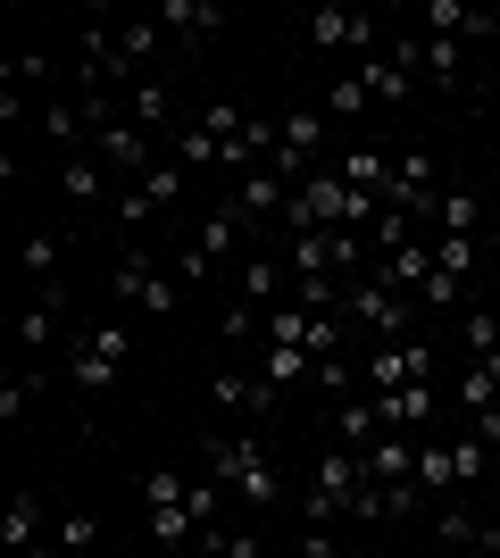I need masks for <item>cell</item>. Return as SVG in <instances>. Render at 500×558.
Here are the masks:
<instances>
[{
  "label": "cell",
  "instance_id": "cell-1",
  "mask_svg": "<svg viewBox=\"0 0 500 558\" xmlns=\"http://www.w3.org/2000/svg\"><path fill=\"white\" fill-rule=\"evenodd\" d=\"M401 384H434V342H376L358 359V392L367 400L401 392Z\"/></svg>",
  "mask_w": 500,
  "mask_h": 558
},
{
  "label": "cell",
  "instance_id": "cell-2",
  "mask_svg": "<svg viewBox=\"0 0 500 558\" xmlns=\"http://www.w3.org/2000/svg\"><path fill=\"white\" fill-rule=\"evenodd\" d=\"M109 292H118L125 308H150V317H175V301H184V283L167 276L150 251H125L118 267H109Z\"/></svg>",
  "mask_w": 500,
  "mask_h": 558
},
{
  "label": "cell",
  "instance_id": "cell-3",
  "mask_svg": "<svg viewBox=\"0 0 500 558\" xmlns=\"http://www.w3.org/2000/svg\"><path fill=\"white\" fill-rule=\"evenodd\" d=\"M342 317H351V326H367L376 342H408V292H392L383 276H358L351 301H342Z\"/></svg>",
  "mask_w": 500,
  "mask_h": 558
},
{
  "label": "cell",
  "instance_id": "cell-4",
  "mask_svg": "<svg viewBox=\"0 0 500 558\" xmlns=\"http://www.w3.org/2000/svg\"><path fill=\"white\" fill-rule=\"evenodd\" d=\"M93 159H100V167H125V175L143 184L150 167L167 159V142H159V134H143L134 117H109V125H100V134H93Z\"/></svg>",
  "mask_w": 500,
  "mask_h": 558
},
{
  "label": "cell",
  "instance_id": "cell-5",
  "mask_svg": "<svg viewBox=\"0 0 500 558\" xmlns=\"http://www.w3.org/2000/svg\"><path fill=\"white\" fill-rule=\"evenodd\" d=\"M209 400H217V417H242V425H267L276 417V384H267L259 367H217V384H209Z\"/></svg>",
  "mask_w": 500,
  "mask_h": 558
},
{
  "label": "cell",
  "instance_id": "cell-6",
  "mask_svg": "<svg viewBox=\"0 0 500 558\" xmlns=\"http://www.w3.org/2000/svg\"><path fill=\"white\" fill-rule=\"evenodd\" d=\"M175 201H184V167L159 159L143 184H125V192H118V226H150V217H167Z\"/></svg>",
  "mask_w": 500,
  "mask_h": 558
},
{
  "label": "cell",
  "instance_id": "cell-7",
  "mask_svg": "<svg viewBox=\"0 0 500 558\" xmlns=\"http://www.w3.org/2000/svg\"><path fill=\"white\" fill-rule=\"evenodd\" d=\"M326 142H333V117L317 109H284L276 117V159H292V167H326Z\"/></svg>",
  "mask_w": 500,
  "mask_h": 558
},
{
  "label": "cell",
  "instance_id": "cell-8",
  "mask_svg": "<svg viewBox=\"0 0 500 558\" xmlns=\"http://www.w3.org/2000/svg\"><path fill=\"white\" fill-rule=\"evenodd\" d=\"M200 459H209V475L225 492L242 484V475H251V466H267V434L259 425H234V434H209V442H200Z\"/></svg>",
  "mask_w": 500,
  "mask_h": 558
},
{
  "label": "cell",
  "instance_id": "cell-9",
  "mask_svg": "<svg viewBox=\"0 0 500 558\" xmlns=\"http://www.w3.org/2000/svg\"><path fill=\"white\" fill-rule=\"evenodd\" d=\"M242 233H251V217H242L234 201H225V209H209L200 226H192V251L209 258L217 276H234V251H242Z\"/></svg>",
  "mask_w": 500,
  "mask_h": 558
},
{
  "label": "cell",
  "instance_id": "cell-10",
  "mask_svg": "<svg viewBox=\"0 0 500 558\" xmlns=\"http://www.w3.org/2000/svg\"><path fill=\"white\" fill-rule=\"evenodd\" d=\"M417 442H426V434H383V442H367L358 450L367 484H417Z\"/></svg>",
  "mask_w": 500,
  "mask_h": 558
},
{
  "label": "cell",
  "instance_id": "cell-11",
  "mask_svg": "<svg viewBox=\"0 0 500 558\" xmlns=\"http://www.w3.org/2000/svg\"><path fill=\"white\" fill-rule=\"evenodd\" d=\"M367 43H376L367 9H317L309 17V50H367Z\"/></svg>",
  "mask_w": 500,
  "mask_h": 558
},
{
  "label": "cell",
  "instance_id": "cell-12",
  "mask_svg": "<svg viewBox=\"0 0 500 558\" xmlns=\"http://www.w3.org/2000/svg\"><path fill=\"white\" fill-rule=\"evenodd\" d=\"M0 542H9V550H34V542H50V500H42V492H17V500L0 509Z\"/></svg>",
  "mask_w": 500,
  "mask_h": 558
},
{
  "label": "cell",
  "instance_id": "cell-13",
  "mask_svg": "<svg viewBox=\"0 0 500 558\" xmlns=\"http://www.w3.org/2000/svg\"><path fill=\"white\" fill-rule=\"evenodd\" d=\"M50 342H59V292H25V308H17V350H25V359H42Z\"/></svg>",
  "mask_w": 500,
  "mask_h": 558
},
{
  "label": "cell",
  "instance_id": "cell-14",
  "mask_svg": "<svg viewBox=\"0 0 500 558\" xmlns=\"http://www.w3.org/2000/svg\"><path fill=\"white\" fill-rule=\"evenodd\" d=\"M125 117H134L143 134H159V142H167V125H175V93H167L159 75H143V84L125 93Z\"/></svg>",
  "mask_w": 500,
  "mask_h": 558
},
{
  "label": "cell",
  "instance_id": "cell-15",
  "mask_svg": "<svg viewBox=\"0 0 500 558\" xmlns=\"http://www.w3.org/2000/svg\"><path fill=\"white\" fill-rule=\"evenodd\" d=\"M333 442H342V450H367V442H383V417H376V400H367V392H351L342 409H333Z\"/></svg>",
  "mask_w": 500,
  "mask_h": 558
},
{
  "label": "cell",
  "instance_id": "cell-16",
  "mask_svg": "<svg viewBox=\"0 0 500 558\" xmlns=\"http://www.w3.org/2000/svg\"><path fill=\"white\" fill-rule=\"evenodd\" d=\"M417 75H434V84H467V43H451V34H417Z\"/></svg>",
  "mask_w": 500,
  "mask_h": 558
},
{
  "label": "cell",
  "instance_id": "cell-17",
  "mask_svg": "<svg viewBox=\"0 0 500 558\" xmlns=\"http://www.w3.org/2000/svg\"><path fill=\"white\" fill-rule=\"evenodd\" d=\"M358 84H367V100H408V93H417V68L392 59V50H376V59L358 68Z\"/></svg>",
  "mask_w": 500,
  "mask_h": 558
},
{
  "label": "cell",
  "instance_id": "cell-18",
  "mask_svg": "<svg viewBox=\"0 0 500 558\" xmlns=\"http://www.w3.org/2000/svg\"><path fill=\"white\" fill-rule=\"evenodd\" d=\"M59 233H25V251H17V267H25V292H59Z\"/></svg>",
  "mask_w": 500,
  "mask_h": 558
},
{
  "label": "cell",
  "instance_id": "cell-19",
  "mask_svg": "<svg viewBox=\"0 0 500 558\" xmlns=\"http://www.w3.org/2000/svg\"><path fill=\"white\" fill-rule=\"evenodd\" d=\"M251 367H259L267 384H276V392H292V384H309V367H317V359H309L301 342H267L259 359H251Z\"/></svg>",
  "mask_w": 500,
  "mask_h": 558
},
{
  "label": "cell",
  "instance_id": "cell-20",
  "mask_svg": "<svg viewBox=\"0 0 500 558\" xmlns=\"http://www.w3.org/2000/svg\"><path fill=\"white\" fill-rule=\"evenodd\" d=\"M417 484H426V492H442V500L459 492V466H451V434H426V442H417Z\"/></svg>",
  "mask_w": 500,
  "mask_h": 558
},
{
  "label": "cell",
  "instance_id": "cell-21",
  "mask_svg": "<svg viewBox=\"0 0 500 558\" xmlns=\"http://www.w3.org/2000/svg\"><path fill=\"white\" fill-rule=\"evenodd\" d=\"M459 409H467V417H476V409H492V400H500V350H484V359H476V367H467V375H459Z\"/></svg>",
  "mask_w": 500,
  "mask_h": 558
},
{
  "label": "cell",
  "instance_id": "cell-22",
  "mask_svg": "<svg viewBox=\"0 0 500 558\" xmlns=\"http://www.w3.org/2000/svg\"><path fill=\"white\" fill-rule=\"evenodd\" d=\"M476 217H484V192L442 184V201H434V233H476Z\"/></svg>",
  "mask_w": 500,
  "mask_h": 558
},
{
  "label": "cell",
  "instance_id": "cell-23",
  "mask_svg": "<svg viewBox=\"0 0 500 558\" xmlns=\"http://www.w3.org/2000/svg\"><path fill=\"white\" fill-rule=\"evenodd\" d=\"M392 159H401V150H351V159H342V175H351V192H392Z\"/></svg>",
  "mask_w": 500,
  "mask_h": 558
},
{
  "label": "cell",
  "instance_id": "cell-24",
  "mask_svg": "<svg viewBox=\"0 0 500 558\" xmlns=\"http://www.w3.org/2000/svg\"><path fill=\"white\" fill-rule=\"evenodd\" d=\"M434 534L451 542V550H476V534H484V517H476V509H467V500H459V492H451V500H442V509H434Z\"/></svg>",
  "mask_w": 500,
  "mask_h": 558
},
{
  "label": "cell",
  "instance_id": "cell-25",
  "mask_svg": "<svg viewBox=\"0 0 500 558\" xmlns=\"http://www.w3.org/2000/svg\"><path fill=\"white\" fill-rule=\"evenodd\" d=\"M317 109H326L333 125H358V117H367V84H358V68H351V75H333V84H326V100H317Z\"/></svg>",
  "mask_w": 500,
  "mask_h": 558
},
{
  "label": "cell",
  "instance_id": "cell-26",
  "mask_svg": "<svg viewBox=\"0 0 500 558\" xmlns=\"http://www.w3.org/2000/svg\"><path fill=\"white\" fill-rule=\"evenodd\" d=\"M492 459H500L492 442H476V434H451V466H459V492H476L484 475H492Z\"/></svg>",
  "mask_w": 500,
  "mask_h": 558
},
{
  "label": "cell",
  "instance_id": "cell-27",
  "mask_svg": "<svg viewBox=\"0 0 500 558\" xmlns=\"http://www.w3.org/2000/svg\"><path fill=\"white\" fill-rule=\"evenodd\" d=\"M159 25H175V34H209V25H225V9H217V0H159Z\"/></svg>",
  "mask_w": 500,
  "mask_h": 558
},
{
  "label": "cell",
  "instance_id": "cell-28",
  "mask_svg": "<svg viewBox=\"0 0 500 558\" xmlns=\"http://www.w3.org/2000/svg\"><path fill=\"white\" fill-rule=\"evenodd\" d=\"M59 192H68L75 209H100V159H93V150H84V159H68V167H59Z\"/></svg>",
  "mask_w": 500,
  "mask_h": 558
},
{
  "label": "cell",
  "instance_id": "cell-29",
  "mask_svg": "<svg viewBox=\"0 0 500 558\" xmlns=\"http://www.w3.org/2000/svg\"><path fill=\"white\" fill-rule=\"evenodd\" d=\"M242 125H251V117H242V100H209V109H200V134H209L217 150H234Z\"/></svg>",
  "mask_w": 500,
  "mask_h": 558
},
{
  "label": "cell",
  "instance_id": "cell-30",
  "mask_svg": "<svg viewBox=\"0 0 500 558\" xmlns=\"http://www.w3.org/2000/svg\"><path fill=\"white\" fill-rule=\"evenodd\" d=\"M234 500H242V509H276V500H284V475H276V459L251 466V475L234 484Z\"/></svg>",
  "mask_w": 500,
  "mask_h": 558
},
{
  "label": "cell",
  "instance_id": "cell-31",
  "mask_svg": "<svg viewBox=\"0 0 500 558\" xmlns=\"http://www.w3.org/2000/svg\"><path fill=\"white\" fill-rule=\"evenodd\" d=\"M34 392H42V375H34V367H9V375H0V425H17Z\"/></svg>",
  "mask_w": 500,
  "mask_h": 558
},
{
  "label": "cell",
  "instance_id": "cell-32",
  "mask_svg": "<svg viewBox=\"0 0 500 558\" xmlns=\"http://www.w3.org/2000/svg\"><path fill=\"white\" fill-rule=\"evenodd\" d=\"M417 301H426V308H459V301H467V276H459V267H442V258H434V276L417 283Z\"/></svg>",
  "mask_w": 500,
  "mask_h": 558
},
{
  "label": "cell",
  "instance_id": "cell-33",
  "mask_svg": "<svg viewBox=\"0 0 500 558\" xmlns=\"http://www.w3.org/2000/svg\"><path fill=\"white\" fill-rule=\"evenodd\" d=\"M267 342H301V350H309V308L276 301V308H267Z\"/></svg>",
  "mask_w": 500,
  "mask_h": 558
},
{
  "label": "cell",
  "instance_id": "cell-34",
  "mask_svg": "<svg viewBox=\"0 0 500 558\" xmlns=\"http://www.w3.org/2000/svg\"><path fill=\"white\" fill-rule=\"evenodd\" d=\"M225 500H234V492L217 484V475H200V484L184 492V509H192V525H200V534H209V525H217V509H225Z\"/></svg>",
  "mask_w": 500,
  "mask_h": 558
},
{
  "label": "cell",
  "instance_id": "cell-35",
  "mask_svg": "<svg viewBox=\"0 0 500 558\" xmlns=\"http://www.w3.org/2000/svg\"><path fill=\"white\" fill-rule=\"evenodd\" d=\"M184 475H175V466H150V484H143V500H150V509H175V500H184Z\"/></svg>",
  "mask_w": 500,
  "mask_h": 558
},
{
  "label": "cell",
  "instance_id": "cell-36",
  "mask_svg": "<svg viewBox=\"0 0 500 558\" xmlns=\"http://www.w3.org/2000/svg\"><path fill=\"white\" fill-rule=\"evenodd\" d=\"M50 542H59V550H93V542H100V525H93V517H84V509H68V517H59V534H50Z\"/></svg>",
  "mask_w": 500,
  "mask_h": 558
},
{
  "label": "cell",
  "instance_id": "cell-37",
  "mask_svg": "<svg viewBox=\"0 0 500 558\" xmlns=\"http://www.w3.org/2000/svg\"><path fill=\"white\" fill-rule=\"evenodd\" d=\"M467 350H476V359L500 350V317H492V308H467Z\"/></svg>",
  "mask_w": 500,
  "mask_h": 558
},
{
  "label": "cell",
  "instance_id": "cell-38",
  "mask_svg": "<svg viewBox=\"0 0 500 558\" xmlns=\"http://www.w3.org/2000/svg\"><path fill=\"white\" fill-rule=\"evenodd\" d=\"M292 558H342V550H333V525H301V542H292Z\"/></svg>",
  "mask_w": 500,
  "mask_h": 558
},
{
  "label": "cell",
  "instance_id": "cell-39",
  "mask_svg": "<svg viewBox=\"0 0 500 558\" xmlns=\"http://www.w3.org/2000/svg\"><path fill=\"white\" fill-rule=\"evenodd\" d=\"M17 84H50V59H42V50H25V59H9V93H17Z\"/></svg>",
  "mask_w": 500,
  "mask_h": 558
},
{
  "label": "cell",
  "instance_id": "cell-40",
  "mask_svg": "<svg viewBox=\"0 0 500 558\" xmlns=\"http://www.w3.org/2000/svg\"><path fill=\"white\" fill-rule=\"evenodd\" d=\"M17 558H68V550H59V542H34V550H17Z\"/></svg>",
  "mask_w": 500,
  "mask_h": 558
},
{
  "label": "cell",
  "instance_id": "cell-41",
  "mask_svg": "<svg viewBox=\"0 0 500 558\" xmlns=\"http://www.w3.org/2000/svg\"><path fill=\"white\" fill-rule=\"evenodd\" d=\"M276 558H284V550H276Z\"/></svg>",
  "mask_w": 500,
  "mask_h": 558
}]
</instances>
